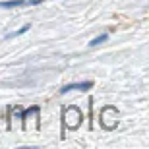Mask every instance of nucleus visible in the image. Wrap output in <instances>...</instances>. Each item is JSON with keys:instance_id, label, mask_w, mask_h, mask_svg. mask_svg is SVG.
<instances>
[{"instance_id": "5", "label": "nucleus", "mask_w": 149, "mask_h": 149, "mask_svg": "<svg viewBox=\"0 0 149 149\" xmlns=\"http://www.w3.org/2000/svg\"><path fill=\"white\" fill-rule=\"evenodd\" d=\"M29 27H31V25H23L22 29H17V31H14V33H10V35H6V39H12V37H17V35H22V33H25V31H29Z\"/></svg>"}, {"instance_id": "3", "label": "nucleus", "mask_w": 149, "mask_h": 149, "mask_svg": "<svg viewBox=\"0 0 149 149\" xmlns=\"http://www.w3.org/2000/svg\"><path fill=\"white\" fill-rule=\"evenodd\" d=\"M93 87V81H81V83H68L64 87L60 89L62 95H66L68 91H74V89H79V91H89V89Z\"/></svg>"}, {"instance_id": "2", "label": "nucleus", "mask_w": 149, "mask_h": 149, "mask_svg": "<svg viewBox=\"0 0 149 149\" xmlns=\"http://www.w3.org/2000/svg\"><path fill=\"white\" fill-rule=\"evenodd\" d=\"M101 124L105 128H109V130H112L118 124V112H116L114 107H105L103 109V112H101Z\"/></svg>"}, {"instance_id": "1", "label": "nucleus", "mask_w": 149, "mask_h": 149, "mask_svg": "<svg viewBox=\"0 0 149 149\" xmlns=\"http://www.w3.org/2000/svg\"><path fill=\"white\" fill-rule=\"evenodd\" d=\"M81 124V112L77 107H66L64 109V128H77Z\"/></svg>"}, {"instance_id": "4", "label": "nucleus", "mask_w": 149, "mask_h": 149, "mask_svg": "<svg viewBox=\"0 0 149 149\" xmlns=\"http://www.w3.org/2000/svg\"><path fill=\"white\" fill-rule=\"evenodd\" d=\"M107 39H109V35H107V33H103V35H97V37H95L93 41H91V43H89V47H97V45L105 43Z\"/></svg>"}]
</instances>
